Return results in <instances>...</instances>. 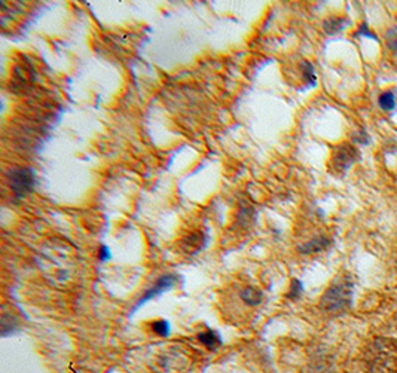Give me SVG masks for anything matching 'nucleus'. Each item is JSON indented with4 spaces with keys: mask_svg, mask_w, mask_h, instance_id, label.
<instances>
[{
    "mask_svg": "<svg viewBox=\"0 0 397 373\" xmlns=\"http://www.w3.org/2000/svg\"><path fill=\"white\" fill-rule=\"evenodd\" d=\"M378 106L384 112H393L397 107V92L394 90L384 91L379 95Z\"/></svg>",
    "mask_w": 397,
    "mask_h": 373,
    "instance_id": "9",
    "label": "nucleus"
},
{
    "mask_svg": "<svg viewBox=\"0 0 397 373\" xmlns=\"http://www.w3.org/2000/svg\"><path fill=\"white\" fill-rule=\"evenodd\" d=\"M330 246V240L326 237H317L311 241L305 242L304 246L299 247V251L304 255H313V253H319V251L324 250L326 247Z\"/></svg>",
    "mask_w": 397,
    "mask_h": 373,
    "instance_id": "7",
    "label": "nucleus"
},
{
    "mask_svg": "<svg viewBox=\"0 0 397 373\" xmlns=\"http://www.w3.org/2000/svg\"><path fill=\"white\" fill-rule=\"evenodd\" d=\"M363 363L369 373H397V341L376 337L366 348Z\"/></svg>",
    "mask_w": 397,
    "mask_h": 373,
    "instance_id": "1",
    "label": "nucleus"
},
{
    "mask_svg": "<svg viewBox=\"0 0 397 373\" xmlns=\"http://www.w3.org/2000/svg\"><path fill=\"white\" fill-rule=\"evenodd\" d=\"M152 331L161 337H169L171 333V327L170 323L167 320H156V322L152 323Z\"/></svg>",
    "mask_w": 397,
    "mask_h": 373,
    "instance_id": "12",
    "label": "nucleus"
},
{
    "mask_svg": "<svg viewBox=\"0 0 397 373\" xmlns=\"http://www.w3.org/2000/svg\"><path fill=\"white\" fill-rule=\"evenodd\" d=\"M352 302V281L346 279L335 280L320 299V308L329 314H339L351 307Z\"/></svg>",
    "mask_w": 397,
    "mask_h": 373,
    "instance_id": "2",
    "label": "nucleus"
},
{
    "mask_svg": "<svg viewBox=\"0 0 397 373\" xmlns=\"http://www.w3.org/2000/svg\"><path fill=\"white\" fill-rule=\"evenodd\" d=\"M350 21L347 18H341V16H330V18L323 23V30L328 34H337L339 33Z\"/></svg>",
    "mask_w": 397,
    "mask_h": 373,
    "instance_id": "10",
    "label": "nucleus"
},
{
    "mask_svg": "<svg viewBox=\"0 0 397 373\" xmlns=\"http://www.w3.org/2000/svg\"><path fill=\"white\" fill-rule=\"evenodd\" d=\"M302 290H304V284L299 281L298 279H293L292 281H290V287H289V293L286 294L287 299H292V300H296L298 298H301V294H302Z\"/></svg>",
    "mask_w": 397,
    "mask_h": 373,
    "instance_id": "13",
    "label": "nucleus"
},
{
    "mask_svg": "<svg viewBox=\"0 0 397 373\" xmlns=\"http://www.w3.org/2000/svg\"><path fill=\"white\" fill-rule=\"evenodd\" d=\"M360 159V151L351 143H341L335 146L330 156L329 168L333 175H346V172Z\"/></svg>",
    "mask_w": 397,
    "mask_h": 373,
    "instance_id": "3",
    "label": "nucleus"
},
{
    "mask_svg": "<svg viewBox=\"0 0 397 373\" xmlns=\"http://www.w3.org/2000/svg\"><path fill=\"white\" fill-rule=\"evenodd\" d=\"M99 257H100L101 262H106V260H109V259H110V250H109L108 247H106V246H101Z\"/></svg>",
    "mask_w": 397,
    "mask_h": 373,
    "instance_id": "17",
    "label": "nucleus"
},
{
    "mask_svg": "<svg viewBox=\"0 0 397 373\" xmlns=\"http://www.w3.org/2000/svg\"><path fill=\"white\" fill-rule=\"evenodd\" d=\"M240 298L241 300L249 307H258L262 303L263 299V293L259 289L254 287H245L240 292Z\"/></svg>",
    "mask_w": 397,
    "mask_h": 373,
    "instance_id": "8",
    "label": "nucleus"
},
{
    "mask_svg": "<svg viewBox=\"0 0 397 373\" xmlns=\"http://www.w3.org/2000/svg\"><path fill=\"white\" fill-rule=\"evenodd\" d=\"M178 281H179V276L176 275V274H165V275H161L160 279H158V281L152 285V287H149V289L145 292L143 296L137 300V303L134 305V308L131 309V312H136L139 308H142V307L145 305V303H147L149 300H152V299H155V298H158V296H161L163 293L171 290Z\"/></svg>",
    "mask_w": 397,
    "mask_h": 373,
    "instance_id": "5",
    "label": "nucleus"
},
{
    "mask_svg": "<svg viewBox=\"0 0 397 373\" xmlns=\"http://www.w3.org/2000/svg\"><path fill=\"white\" fill-rule=\"evenodd\" d=\"M356 36H360V38H361V36H365V38L374 39V40L378 42V36H376V34H375L372 30H370V29L368 27V24H366V23H363V24L360 25L359 30L356 31Z\"/></svg>",
    "mask_w": 397,
    "mask_h": 373,
    "instance_id": "16",
    "label": "nucleus"
},
{
    "mask_svg": "<svg viewBox=\"0 0 397 373\" xmlns=\"http://www.w3.org/2000/svg\"><path fill=\"white\" fill-rule=\"evenodd\" d=\"M352 142H354L359 146H368L370 143V136L368 134L366 129L361 127L359 131L354 133V136H352Z\"/></svg>",
    "mask_w": 397,
    "mask_h": 373,
    "instance_id": "15",
    "label": "nucleus"
},
{
    "mask_svg": "<svg viewBox=\"0 0 397 373\" xmlns=\"http://www.w3.org/2000/svg\"><path fill=\"white\" fill-rule=\"evenodd\" d=\"M198 341H200L202 345H204L207 350H210V351L217 350L219 346L224 344V341H222V337H220V335H219L217 332H215V331H211V329H207L206 332L200 333V335H198Z\"/></svg>",
    "mask_w": 397,
    "mask_h": 373,
    "instance_id": "6",
    "label": "nucleus"
},
{
    "mask_svg": "<svg viewBox=\"0 0 397 373\" xmlns=\"http://www.w3.org/2000/svg\"><path fill=\"white\" fill-rule=\"evenodd\" d=\"M8 185L16 198H25L30 195L36 183V177H34V171L29 167H12L6 172Z\"/></svg>",
    "mask_w": 397,
    "mask_h": 373,
    "instance_id": "4",
    "label": "nucleus"
},
{
    "mask_svg": "<svg viewBox=\"0 0 397 373\" xmlns=\"http://www.w3.org/2000/svg\"><path fill=\"white\" fill-rule=\"evenodd\" d=\"M385 42H387V47L397 54V25L396 27H392V29L387 30Z\"/></svg>",
    "mask_w": 397,
    "mask_h": 373,
    "instance_id": "14",
    "label": "nucleus"
},
{
    "mask_svg": "<svg viewBox=\"0 0 397 373\" xmlns=\"http://www.w3.org/2000/svg\"><path fill=\"white\" fill-rule=\"evenodd\" d=\"M299 67H301V72H302L306 86H315L317 85V75H315V68H314L313 63L302 62L301 64H299Z\"/></svg>",
    "mask_w": 397,
    "mask_h": 373,
    "instance_id": "11",
    "label": "nucleus"
}]
</instances>
